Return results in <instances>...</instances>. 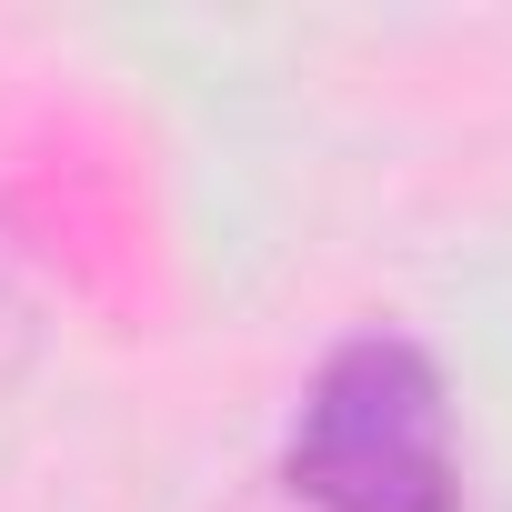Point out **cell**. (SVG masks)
I'll return each instance as SVG.
<instances>
[{
  "label": "cell",
  "instance_id": "6da1fadb",
  "mask_svg": "<svg viewBox=\"0 0 512 512\" xmlns=\"http://www.w3.org/2000/svg\"><path fill=\"white\" fill-rule=\"evenodd\" d=\"M272 492L292 512H462V422L452 382L412 332H342L272 452Z\"/></svg>",
  "mask_w": 512,
  "mask_h": 512
}]
</instances>
